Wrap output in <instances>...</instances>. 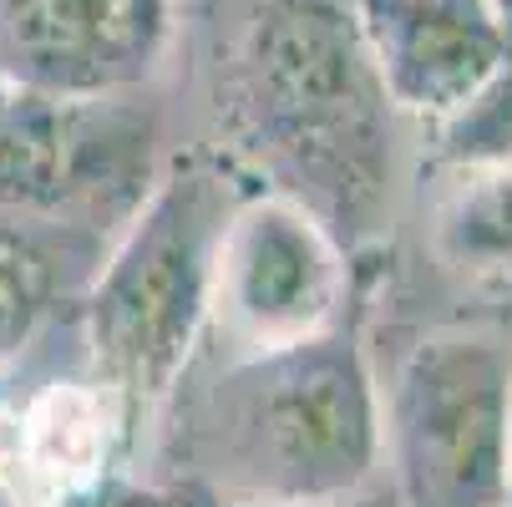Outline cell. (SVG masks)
<instances>
[{
    "label": "cell",
    "mask_w": 512,
    "mask_h": 507,
    "mask_svg": "<svg viewBox=\"0 0 512 507\" xmlns=\"http://www.w3.org/2000/svg\"><path fill=\"white\" fill-rule=\"evenodd\" d=\"M203 477L229 502L335 507L381 462V386L355 330L239 355L198 411ZM224 502V507H229Z\"/></svg>",
    "instance_id": "7a4b0ae2"
},
{
    "label": "cell",
    "mask_w": 512,
    "mask_h": 507,
    "mask_svg": "<svg viewBox=\"0 0 512 507\" xmlns=\"http://www.w3.org/2000/svg\"><path fill=\"white\" fill-rule=\"evenodd\" d=\"M436 127V163L452 173H497L512 168V61L487 77L457 112Z\"/></svg>",
    "instance_id": "30bf717a"
},
{
    "label": "cell",
    "mask_w": 512,
    "mask_h": 507,
    "mask_svg": "<svg viewBox=\"0 0 512 507\" xmlns=\"http://www.w3.org/2000/svg\"><path fill=\"white\" fill-rule=\"evenodd\" d=\"M345 249L300 203L254 188L218 254L213 315L224 320L244 355L279 350L340 325Z\"/></svg>",
    "instance_id": "5b68a950"
},
{
    "label": "cell",
    "mask_w": 512,
    "mask_h": 507,
    "mask_svg": "<svg viewBox=\"0 0 512 507\" xmlns=\"http://www.w3.org/2000/svg\"><path fill=\"white\" fill-rule=\"evenodd\" d=\"M56 249L16 219H0V360L16 355L56 300Z\"/></svg>",
    "instance_id": "9c48e42d"
},
{
    "label": "cell",
    "mask_w": 512,
    "mask_h": 507,
    "mask_svg": "<svg viewBox=\"0 0 512 507\" xmlns=\"http://www.w3.org/2000/svg\"><path fill=\"white\" fill-rule=\"evenodd\" d=\"M355 31L396 112L442 122L512 61L492 0H355Z\"/></svg>",
    "instance_id": "52a82bcc"
},
{
    "label": "cell",
    "mask_w": 512,
    "mask_h": 507,
    "mask_svg": "<svg viewBox=\"0 0 512 507\" xmlns=\"http://www.w3.org/2000/svg\"><path fill=\"white\" fill-rule=\"evenodd\" d=\"M436 249L472 279L512 274V168L457 173V188L436 219Z\"/></svg>",
    "instance_id": "ba28073f"
},
{
    "label": "cell",
    "mask_w": 512,
    "mask_h": 507,
    "mask_svg": "<svg viewBox=\"0 0 512 507\" xmlns=\"http://www.w3.org/2000/svg\"><path fill=\"white\" fill-rule=\"evenodd\" d=\"M203 71L224 153L264 193L300 203L340 249L381 229L396 107L340 0H213Z\"/></svg>",
    "instance_id": "6da1fadb"
},
{
    "label": "cell",
    "mask_w": 512,
    "mask_h": 507,
    "mask_svg": "<svg viewBox=\"0 0 512 507\" xmlns=\"http://www.w3.org/2000/svg\"><path fill=\"white\" fill-rule=\"evenodd\" d=\"M11 102H16V87L0 82V127H6V117H11Z\"/></svg>",
    "instance_id": "8fae6325"
},
{
    "label": "cell",
    "mask_w": 512,
    "mask_h": 507,
    "mask_svg": "<svg viewBox=\"0 0 512 507\" xmlns=\"http://www.w3.org/2000/svg\"><path fill=\"white\" fill-rule=\"evenodd\" d=\"M381 437L406 507H512V340L421 335L381 401Z\"/></svg>",
    "instance_id": "277c9868"
},
{
    "label": "cell",
    "mask_w": 512,
    "mask_h": 507,
    "mask_svg": "<svg viewBox=\"0 0 512 507\" xmlns=\"http://www.w3.org/2000/svg\"><path fill=\"white\" fill-rule=\"evenodd\" d=\"M492 11L502 16V26H507V41H512V0H492Z\"/></svg>",
    "instance_id": "7c38bea8"
},
{
    "label": "cell",
    "mask_w": 512,
    "mask_h": 507,
    "mask_svg": "<svg viewBox=\"0 0 512 507\" xmlns=\"http://www.w3.org/2000/svg\"><path fill=\"white\" fill-rule=\"evenodd\" d=\"M173 41V0H0V82L51 102L142 87Z\"/></svg>",
    "instance_id": "8992f818"
},
{
    "label": "cell",
    "mask_w": 512,
    "mask_h": 507,
    "mask_svg": "<svg viewBox=\"0 0 512 507\" xmlns=\"http://www.w3.org/2000/svg\"><path fill=\"white\" fill-rule=\"evenodd\" d=\"M229 507H274V502H229Z\"/></svg>",
    "instance_id": "4fadbf2b"
},
{
    "label": "cell",
    "mask_w": 512,
    "mask_h": 507,
    "mask_svg": "<svg viewBox=\"0 0 512 507\" xmlns=\"http://www.w3.org/2000/svg\"><path fill=\"white\" fill-rule=\"evenodd\" d=\"M254 188L229 153L173 158L148 183L87 295V345L107 391L158 401L178 386L213 320L224 234Z\"/></svg>",
    "instance_id": "3957f363"
}]
</instances>
